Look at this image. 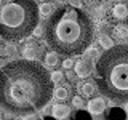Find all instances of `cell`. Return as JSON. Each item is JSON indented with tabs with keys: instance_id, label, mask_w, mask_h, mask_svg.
Wrapping results in <instances>:
<instances>
[{
	"instance_id": "obj_22",
	"label": "cell",
	"mask_w": 128,
	"mask_h": 120,
	"mask_svg": "<svg viewBox=\"0 0 128 120\" xmlns=\"http://www.w3.org/2000/svg\"><path fill=\"white\" fill-rule=\"evenodd\" d=\"M61 66L64 67V69H67V70H69V69H72V67L75 66V62L72 61L70 58H66V59H64V61H62V64H61Z\"/></svg>"
},
{
	"instance_id": "obj_1",
	"label": "cell",
	"mask_w": 128,
	"mask_h": 120,
	"mask_svg": "<svg viewBox=\"0 0 128 120\" xmlns=\"http://www.w3.org/2000/svg\"><path fill=\"white\" fill-rule=\"evenodd\" d=\"M53 80L38 61L18 59L2 69V106L11 114L40 110L51 98Z\"/></svg>"
},
{
	"instance_id": "obj_2",
	"label": "cell",
	"mask_w": 128,
	"mask_h": 120,
	"mask_svg": "<svg viewBox=\"0 0 128 120\" xmlns=\"http://www.w3.org/2000/svg\"><path fill=\"white\" fill-rule=\"evenodd\" d=\"M45 40L51 50L61 54H80L93 40V24L86 13L75 6H64L48 18Z\"/></svg>"
},
{
	"instance_id": "obj_29",
	"label": "cell",
	"mask_w": 128,
	"mask_h": 120,
	"mask_svg": "<svg viewBox=\"0 0 128 120\" xmlns=\"http://www.w3.org/2000/svg\"><path fill=\"white\" fill-rule=\"evenodd\" d=\"M125 112L128 114V102H126V106H125Z\"/></svg>"
},
{
	"instance_id": "obj_13",
	"label": "cell",
	"mask_w": 128,
	"mask_h": 120,
	"mask_svg": "<svg viewBox=\"0 0 128 120\" xmlns=\"http://www.w3.org/2000/svg\"><path fill=\"white\" fill-rule=\"evenodd\" d=\"M53 96L58 101H66V99L69 98V90H67L66 86H56L53 90Z\"/></svg>"
},
{
	"instance_id": "obj_8",
	"label": "cell",
	"mask_w": 128,
	"mask_h": 120,
	"mask_svg": "<svg viewBox=\"0 0 128 120\" xmlns=\"http://www.w3.org/2000/svg\"><path fill=\"white\" fill-rule=\"evenodd\" d=\"M112 16H114L115 19H120V21L126 19L128 18V6L125 3H115V5L112 6Z\"/></svg>"
},
{
	"instance_id": "obj_11",
	"label": "cell",
	"mask_w": 128,
	"mask_h": 120,
	"mask_svg": "<svg viewBox=\"0 0 128 120\" xmlns=\"http://www.w3.org/2000/svg\"><path fill=\"white\" fill-rule=\"evenodd\" d=\"M38 13H40V16H43V18H51V16L56 13V8L51 2H43L42 5L38 6Z\"/></svg>"
},
{
	"instance_id": "obj_21",
	"label": "cell",
	"mask_w": 128,
	"mask_h": 120,
	"mask_svg": "<svg viewBox=\"0 0 128 120\" xmlns=\"http://www.w3.org/2000/svg\"><path fill=\"white\" fill-rule=\"evenodd\" d=\"M75 120H91L90 112H83V110H80L78 114L75 115Z\"/></svg>"
},
{
	"instance_id": "obj_30",
	"label": "cell",
	"mask_w": 128,
	"mask_h": 120,
	"mask_svg": "<svg viewBox=\"0 0 128 120\" xmlns=\"http://www.w3.org/2000/svg\"><path fill=\"white\" fill-rule=\"evenodd\" d=\"M45 120H51V118H50V117H46V118H45Z\"/></svg>"
},
{
	"instance_id": "obj_25",
	"label": "cell",
	"mask_w": 128,
	"mask_h": 120,
	"mask_svg": "<svg viewBox=\"0 0 128 120\" xmlns=\"http://www.w3.org/2000/svg\"><path fill=\"white\" fill-rule=\"evenodd\" d=\"M98 2H99V0H85V3H86L88 6H94Z\"/></svg>"
},
{
	"instance_id": "obj_14",
	"label": "cell",
	"mask_w": 128,
	"mask_h": 120,
	"mask_svg": "<svg viewBox=\"0 0 128 120\" xmlns=\"http://www.w3.org/2000/svg\"><path fill=\"white\" fill-rule=\"evenodd\" d=\"M58 62H59V58H58V53H56V51H48L45 54V64L48 67L58 66Z\"/></svg>"
},
{
	"instance_id": "obj_24",
	"label": "cell",
	"mask_w": 128,
	"mask_h": 120,
	"mask_svg": "<svg viewBox=\"0 0 128 120\" xmlns=\"http://www.w3.org/2000/svg\"><path fill=\"white\" fill-rule=\"evenodd\" d=\"M22 120H37V117H35L34 114H27V115H24Z\"/></svg>"
},
{
	"instance_id": "obj_9",
	"label": "cell",
	"mask_w": 128,
	"mask_h": 120,
	"mask_svg": "<svg viewBox=\"0 0 128 120\" xmlns=\"http://www.w3.org/2000/svg\"><path fill=\"white\" fill-rule=\"evenodd\" d=\"M70 115V109L66 104H54L53 106V117L54 118H67Z\"/></svg>"
},
{
	"instance_id": "obj_5",
	"label": "cell",
	"mask_w": 128,
	"mask_h": 120,
	"mask_svg": "<svg viewBox=\"0 0 128 120\" xmlns=\"http://www.w3.org/2000/svg\"><path fill=\"white\" fill-rule=\"evenodd\" d=\"M21 53H22V59H27V61H40L42 56H43V48L37 42H27L22 46Z\"/></svg>"
},
{
	"instance_id": "obj_6",
	"label": "cell",
	"mask_w": 128,
	"mask_h": 120,
	"mask_svg": "<svg viewBox=\"0 0 128 120\" xmlns=\"http://www.w3.org/2000/svg\"><path fill=\"white\" fill-rule=\"evenodd\" d=\"M104 109H106V99L104 98H94L88 102V112L93 114V115L102 114Z\"/></svg>"
},
{
	"instance_id": "obj_15",
	"label": "cell",
	"mask_w": 128,
	"mask_h": 120,
	"mask_svg": "<svg viewBox=\"0 0 128 120\" xmlns=\"http://www.w3.org/2000/svg\"><path fill=\"white\" fill-rule=\"evenodd\" d=\"M99 45L102 46V50H110V48L115 46V43H114V38L109 37V35H101L99 37Z\"/></svg>"
},
{
	"instance_id": "obj_19",
	"label": "cell",
	"mask_w": 128,
	"mask_h": 120,
	"mask_svg": "<svg viewBox=\"0 0 128 120\" xmlns=\"http://www.w3.org/2000/svg\"><path fill=\"white\" fill-rule=\"evenodd\" d=\"M83 104L85 102H83V99L80 98V96H74V98H72V106H74L75 109H82Z\"/></svg>"
},
{
	"instance_id": "obj_4",
	"label": "cell",
	"mask_w": 128,
	"mask_h": 120,
	"mask_svg": "<svg viewBox=\"0 0 128 120\" xmlns=\"http://www.w3.org/2000/svg\"><path fill=\"white\" fill-rule=\"evenodd\" d=\"M38 8L34 0H0V34L5 40H21L34 32Z\"/></svg>"
},
{
	"instance_id": "obj_18",
	"label": "cell",
	"mask_w": 128,
	"mask_h": 120,
	"mask_svg": "<svg viewBox=\"0 0 128 120\" xmlns=\"http://www.w3.org/2000/svg\"><path fill=\"white\" fill-rule=\"evenodd\" d=\"M62 78H64V74H62L61 70H54V72H51V80H53V83H59Z\"/></svg>"
},
{
	"instance_id": "obj_23",
	"label": "cell",
	"mask_w": 128,
	"mask_h": 120,
	"mask_svg": "<svg viewBox=\"0 0 128 120\" xmlns=\"http://www.w3.org/2000/svg\"><path fill=\"white\" fill-rule=\"evenodd\" d=\"M32 34H34L35 37H40V35H42V34L45 35V30H43L42 27H38V26H37V27H35V29H34V32H32Z\"/></svg>"
},
{
	"instance_id": "obj_16",
	"label": "cell",
	"mask_w": 128,
	"mask_h": 120,
	"mask_svg": "<svg viewBox=\"0 0 128 120\" xmlns=\"http://www.w3.org/2000/svg\"><path fill=\"white\" fill-rule=\"evenodd\" d=\"M2 56H8V54H14L16 53V46L14 45H10V43H3L2 45Z\"/></svg>"
},
{
	"instance_id": "obj_10",
	"label": "cell",
	"mask_w": 128,
	"mask_h": 120,
	"mask_svg": "<svg viewBox=\"0 0 128 120\" xmlns=\"http://www.w3.org/2000/svg\"><path fill=\"white\" fill-rule=\"evenodd\" d=\"M114 37L120 40V42H125L128 40V24H117L114 27Z\"/></svg>"
},
{
	"instance_id": "obj_12",
	"label": "cell",
	"mask_w": 128,
	"mask_h": 120,
	"mask_svg": "<svg viewBox=\"0 0 128 120\" xmlns=\"http://www.w3.org/2000/svg\"><path fill=\"white\" fill-rule=\"evenodd\" d=\"M78 90L82 91L83 96H86V98H90V96H93L96 93V85L91 82H83L78 85Z\"/></svg>"
},
{
	"instance_id": "obj_20",
	"label": "cell",
	"mask_w": 128,
	"mask_h": 120,
	"mask_svg": "<svg viewBox=\"0 0 128 120\" xmlns=\"http://www.w3.org/2000/svg\"><path fill=\"white\" fill-rule=\"evenodd\" d=\"M96 51H98V50H96L94 46H88L86 50L83 51V56H85L86 59H91V58H93V56L96 54Z\"/></svg>"
},
{
	"instance_id": "obj_27",
	"label": "cell",
	"mask_w": 128,
	"mask_h": 120,
	"mask_svg": "<svg viewBox=\"0 0 128 120\" xmlns=\"http://www.w3.org/2000/svg\"><path fill=\"white\" fill-rule=\"evenodd\" d=\"M66 77H67V78H69L70 82H72V80H74L75 77H77V74H72V72H67V75H66Z\"/></svg>"
},
{
	"instance_id": "obj_7",
	"label": "cell",
	"mask_w": 128,
	"mask_h": 120,
	"mask_svg": "<svg viewBox=\"0 0 128 120\" xmlns=\"http://www.w3.org/2000/svg\"><path fill=\"white\" fill-rule=\"evenodd\" d=\"M74 69H75V74H77L78 78H85V77H88V75H90V72H91L90 64H88L85 59H82V61H77V62H75Z\"/></svg>"
},
{
	"instance_id": "obj_17",
	"label": "cell",
	"mask_w": 128,
	"mask_h": 120,
	"mask_svg": "<svg viewBox=\"0 0 128 120\" xmlns=\"http://www.w3.org/2000/svg\"><path fill=\"white\" fill-rule=\"evenodd\" d=\"M123 112L120 110V109H112L109 112V120H123Z\"/></svg>"
},
{
	"instance_id": "obj_3",
	"label": "cell",
	"mask_w": 128,
	"mask_h": 120,
	"mask_svg": "<svg viewBox=\"0 0 128 120\" xmlns=\"http://www.w3.org/2000/svg\"><path fill=\"white\" fill-rule=\"evenodd\" d=\"M96 83L104 96L128 101V45L104 50L96 62Z\"/></svg>"
},
{
	"instance_id": "obj_26",
	"label": "cell",
	"mask_w": 128,
	"mask_h": 120,
	"mask_svg": "<svg viewBox=\"0 0 128 120\" xmlns=\"http://www.w3.org/2000/svg\"><path fill=\"white\" fill-rule=\"evenodd\" d=\"M69 2H70V5H72V6H75V8H78V6H80V0H69Z\"/></svg>"
},
{
	"instance_id": "obj_28",
	"label": "cell",
	"mask_w": 128,
	"mask_h": 120,
	"mask_svg": "<svg viewBox=\"0 0 128 120\" xmlns=\"http://www.w3.org/2000/svg\"><path fill=\"white\" fill-rule=\"evenodd\" d=\"M51 110H53V109H51L50 106H45V107H43V114H45V115H48V114H50Z\"/></svg>"
}]
</instances>
